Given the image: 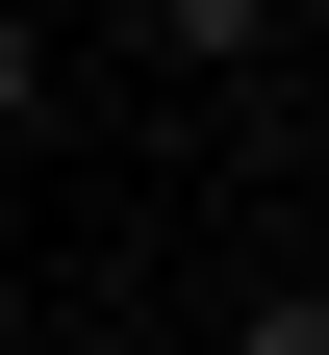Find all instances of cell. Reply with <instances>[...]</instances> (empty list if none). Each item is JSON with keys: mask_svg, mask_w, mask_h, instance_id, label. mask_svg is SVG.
Masks as SVG:
<instances>
[{"mask_svg": "<svg viewBox=\"0 0 329 355\" xmlns=\"http://www.w3.org/2000/svg\"><path fill=\"white\" fill-rule=\"evenodd\" d=\"M152 51H278V0H127Z\"/></svg>", "mask_w": 329, "mask_h": 355, "instance_id": "obj_1", "label": "cell"}, {"mask_svg": "<svg viewBox=\"0 0 329 355\" xmlns=\"http://www.w3.org/2000/svg\"><path fill=\"white\" fill-rule=\"evenodd\" d=\"M228 355H329V279H254V304H228Z\"/></svg>", "mask_w": 329, "mask_h": 355, "instance_id": "obj_2", "label": "cell"}, {"mask_svg": "<svg viewBox=\"0 0 329 355\" xmlns=\"http://www.w3.org/2000/svg\"><path fill=\"white\" fill-rule=\"evenodd\" d=\"M26 127H51V26L0 0V153H26Z\"/></svg>", "mask_w": 329, "mask_h": 355, "instance_id": "obj_3", "label": "cell"}, {"mask_svg": "<svg viewBox=\"0 0 329 355\" xmlns=\"http://www.w3.org/2000/svg\"><path fill=\"white\" fill-rule=\"evenodd\" d=\"M0 355H26V304H0Z\"/></svg>", "mask_w": 329, "mask_h": 355, "instance_id": "obj_4", "label": "cell"}]
</instances>
